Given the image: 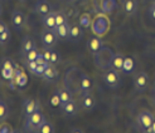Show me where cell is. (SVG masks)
<instances>
[{
    "instance_id": "1",
    "label": "cell",
    "mask_w": 155,
    "mask_h": 133,
    "mask_svg": "<svg viewBox=\"0 0 155 133\" xmlns=\"http://www.w3.org/2000/svg\"><path fill=\"white\" fill-rule=\"evenodd\" d=\"M83 73L82 70L77 67L69 68L64 74V88H67L72 94L80 93V85H81V78Z\"/></svg>"
},
{
    "instance_id": "2",
    "label": "cell",
    "mask_w": 155,
    "mask_h": 133,
    "mask_svg": "<svg viewBox=\"0 0 155 133\" xmlns=\"http://www.w3.org/2000/svg\"><path fill=\"white\" fill-rule=\"evenodd\" d=\"M114 50L108 46H102L97 53H95V64L97 68L106 70L108 68H111V60L114 58Z\"/></svg>"
},
{
    "instance_id": "3",
    "label": "cell",
    "mask_w": 155,
    "mask_h": 133,
    "mask_svg": "<svg viewBox=\"0 0 155 133\" xmlns=\"http://www.w3.org/2000/svg\"><path fill=\"white\" fill-rule=\"evenodd\" d=\"M45 121V117L41 112V109H38L34 113L30 116L25 117V124H24V129L27 132H37V129L42 126V123Z\"/></svg>"
},
{
    "instance_id": "4",
    "label": "cell",
    "mask_w": 155,
    "mask_h": 133,
    "mask_svg": "<svg viewBox=\"0 0 155 133\" xmlns=\"http://www.w3.org/2000/svg\"><path fill=\"white\" fill-rule=\"evenodd\" d=\"M104 82L106 83L107 87L110 88H117L121 83V78L119 74V70H116L114 68L106 69V72L104 73Z\"/></svg>"
},
{
    "instance_id": "5",
    "label": "cell",
    "mask_w": 155,
    "mask_h": 133,
    "mask_svg": "<svg viewBox=\"0 0 155 133\" xmlns=\"http://www.w3.org/2000/svg\"><path fill=\"white\" fill-rule=\"evenodd\" d=\"M154 121H155V116L150 111H141V112H139V114L136 117L137 126H139V128L143 129V131L148 129L153 124Z\"/></svg>"
},
{
    "instance_id": "6",
    "label": "cell",
    "mask_w": 155,
    "mask_h": 133,
    "mask_svg": "<svg viewBox=\"0 0 155 133\" xmlns=\"http://www.w3.org/2000/svg\"><path fill=\"white\" fill-rule=\"evenodd\" d=\"M41 40L43 43L44 48H53V46H56V44L58 42V35L56 34L54 30L45 29V30H43V32H42Z\"/></svg>"
},
{
    "instance_id": "7",
    "label": "cell",
    "mask_w": 155,
    "mask_h": 133,
    "mask_svg": "<svg viewBox=\"0 0 155 133\" xmlns=\"http://www.w3.org/2000/svg\"><path fill=\"white\" fill-rule=\"evenodd\" d=\"M134 87L137 92L143 93L149 87V75L145 72H139L134 78Z\"/></svg>"
},
{
    "instance_id": "8",
    "label": "cell",
    "mask_w": 155,
    "mask_h": 133,
    "mask_svg": "<svg viewBox=\"0 0 155 133\" xmlns=\"http://www.w3.org/2000/svg\"><path fill=\"white\" fill-rule=\"evenodd\" d=\"M27 24L25 14L20 10H14L12 13V25L15 30H21Z\"/></svg>"
},
{
    "instance_id": "9",
    "label": "cell",
    "mask_w": 155,
    "mask_h": 133,
    "mask_svg": "<svg viewBox=\"0 0 155 133\" xmlns=\"http://www.w3.org/2000/svg\"><path fill=\"white\" fill-rule=\"evenodd\" d=\"M61 108H62V111H63L64 116H67V117H74V116H77V113H78V109H80L78 103H77L74 99H71L69 102H67V103L62 104Z\"/></svg>"
},
{
    "instance_id": "10",
    "label": "cell",
    "mask_w": 155,
    "mask_h": 133,
    "mask_svg": "<svg viewBox=\"0 0 155 133\" xmlns=\"http://www.w3.org/2000/svg\"><path fill=\"white\" fill-rule=\"evenodd\" d=\"M38 109H41L38 100H34L32 98H25L24 102H23V112H24V116H30L32 113H34Z\"/></svg>"
},
{
    "instance_id": "11",
    "label": "cell",
    "mask_w": 155,
    "mask_h": 133,
    "mask_svg": "<svg viewBox=\"0 0 155 133\" xmlns=\"http://www.w3.org/2000/svg\"><path fill=\"white\" fill-rule=\"evenodd\" d=\"M34 10L38 15L44 17V15H47L52 11V8H51V4L48 3V0H38V2L35 3Z\"/></svg>"
},
{
    "instance_id": "12",
    "label": "cell",
    "mask_w": 155,
    "mask_h": 133,
    "mask_svg": "<svg viewBox=\"0 0 155 133\" xmlns=\"http://www.w3.org/2000/svg\"><path fill=\"white\" fill-rule=\"evenodd\" d=\"M96 106V99L95 97L91 94V93H82V98H81V107L83 109H87V111H90V109H94Z\"/></svg>"
},
{
    "instance_id": "13",
    "label": "cell",
    "mask_w": 155,
    "mask_h": 133,
    "mask_svg": "<svg viewBox=\"0 0 155 133\" xmlns=\"http://www.w3.org/2000/svg\"><path fill=\"white\" fill-rule=\"evenodd\" d=\"M42 78L44 81H48V82H54L58 78V70L56 69L54 64H48L47 67H45Z\"/></svg>"
},
{
    "instance_id": "14",
    "label": "cell",
    "mask_w": 155,
    "mask_h": 133,
    "mask_svg": "<svg viewBox=\"0 0 155 133\" xmlns=\"http://www.w3.org/2000/svg\"><path fill=\"white\" fill-rule=\"evenodd\" d=\"M42 23L45 27V29H51V30H56L57 28V23H56V11H51L49 14L42 17Z\"/></svg>"
},
{
    "instance_id": "15",
    "label": "cell",
    "mask_w": 155,
    "mask_h": 133,
    "mask_svg": "<svg viewBox=\"0 0 155 133\" xmlns=\"http://www.w3.org/2000/svg\"><path fill=\"white\" fill-rule=\"evenodd\" d=\"M34 48H37V46H35L34 39L32 36L27 35V36L23 38V40H21V54H23V55L25 57L27 53H29L30 50L34 49Z\"/></svg>"
},
{
    "instance_id": "16",
    "label": "cell",
    "mask_w": 155,
    "mask_h": 133,
    "mask_svg": "<svg viewBox=\"0 0 155 133\" xmlns=\"http://www.w3.org/2000/svg\"><path fill=\"white\" fill-rule=\"evenodd\" d=\"M137 0H122V8L126 15H134L137 11Z\"/></svg>"
},
{
    "instance_id": "17",
    "label": "cell",
    "mask_w": 155,
    "mask_h": 133,
    "mask_svg": "<svg viewBox=\"0 0 155 133\" xmlns=\"http://www.w3.org/2000/svg\"><path fill=\"white\" fill-rule=\"evenodd\" d=\"M83 30L80 24H72L69 27V39L73 42H78L80 39H82Z\"/></svg>"
},
{
    "instance_id": "18",
    "label": "cell",
    "mask_w": 155,
    "mask_h": 133,
    "mask_svg": "<svg viewBox=\"0 0 155 133\" xmlns=\"http://www.w3.org/2000/svg\"><path fill=\"white\" fill-rule=\"evenodd\" d=\"M102 46H104V43H102V40H101L100 38L92 36V38L88 39V49H90V52H91L92 54L97 53L100 49L102 48Z\"/></svg>"
},
{
    "instance_id": "19",
    "label": "cell",
    "mask_w": 155,
    "mask_h": 133,
    "mask_svg": "<svg viewBox=\"0 0 155 133\" xmlns=\"http://www.w3.org/2000/svg\"><path fill=\"white\" fill-rule=\"evenodd\" d=\"M91 89H92V79H91L88 75L83 74L82 78H81L80 90H81V93H88Z\"/></svg>"
},
{
    "instance_id": "20",
    "label": "cell",
    "mask_w": 155,
    "mask_h": 133,
    "mask_svg": "<svg viewBox=\"0 0 155 133\" xmlns=\"http://www.w3.org/2000/svg\"><path fill=\"white\" fill-rule=\"evenodd\" d=\"M124 62H125V57L122 54H114V58L111 60V68L116 70H122Z\"/></svg>"
},
{
    "instance_id": "21",
    "label": "cell",
    "mask_w": 155,
    "mask_h": 133,
    "mask_svg": "<svg viewBox=\"0 0 155 133\" xmlns=\"http://www.w3.org/2000/svg\"><path fill=\"white\" fill-rule=\"evenodd\" d=\"M54 32H56V34L61 39H69V25L67 23H64V24H62V25H58Z\"/></svg>"
},
{
    "instance_id": "22",
    "label": "cell",
    "mask_w": 155,
    "mask_h": 133,
    "mask_svg": "<svg viewBox=\"0 0 155 133\" xmlns=\"http://www.w3.org/2000/svg\"><path fill=\"white\" fill-rule=\"evenodd\" d=\"M58 94H59V98H61V106L67 103L72 99V93L69 92L67 88H62L58 90Z\"/></svg>"
},
{
    "instance_id": "23",
    "label": "cell",
    "mask_w": 155,
    "mask_h": 133,
    "mask_svg": "<svg viewBox=\"0 0 155 133\" xmlns=\"http://www.w3.org/2000/svg\"><path fill=\"white\" fill-rule=\"evenodd\" d=\"M54 127H53V124L52 123H49L48 121H44L43 123H42V126L37 129V132L38 133H54Z\"/></svg>"
},
{
    "instance_id": "24",
    "label": "cell",
    "mask_w": 155,
    "mask_h": 133,
    "mask_svg": "<svg viewBox=\"0 0 155 133\" xmlns=\"http://www.w3.org/2000/svg\"><path fill=\"white\" fill-rule=\"evenodd\" d=\"M9 117V108L4 100H0V122H4Z\"/></svg>"
},
{
    "instance_id": "25",
    "label": "cell",
    "mask_w": 155,
    "mask_h": 133,
    "mask_svg": "<svg viewBox=\"0 0 155 133\" xmlns=\"http://www.w3.org/2000/svg\"><path fill=\"white\" fill-rule=\"evenodd\" d=\"M133 69H134V60L131 59V58H125V62H124V67H122V72L130 73Z\"/></svg>"
},
{
    "instance_id": "26",
    "label": "cell",
    "mask_w": 155,
    "mask_h": 133,
    "mask_svg": "<svg viewBox=\"0 0 155 133\" xmlns=\"http://www.w3.org/2000/svg\"><path fill=\"white\" fill-rule=\"evenodd\" d=\"M80 25L83 29H87V28L91 27V19H90V15L88 14L81 15V18H80Z\"/></svg>"
},
{
    "instance_id": "27",
    "label": "cell",
    "mask_w": 155,
    "mask_h": 133,
    "mask_svg": "<svg viewBox=\"0 0 155 133\" xmlns=\"http://www.w3.org/2000/svg\"><path fill=\"white\" fill-rule=\"evenodd\" d=\"M56 23H57V27L67 23V17L64 11H56Z\"/></svg>"
},
{
    "instance_id": "28",
    "label": "cell",
    "mask_w": 155,
    "mask_h": 133,
    "mask_svg": "<svg viewBox=\"0 0 155 133\" xmlns=\"http://www.w3.org/2000/svg\"><path fill=\"white\" fill-rule=\"evenodd\" d=\"M49 103L53 108H56V107H61V98H59V94H58V92L56 93V94H53L51 100H49Z\"/></svg>"
},
{
    "instance_id": "29",
    "label": "cell",
    "mask_w": 155,
    "mask_h": 133,
    "mask_svg": "<svg viewBox=\"0 0 155 133\" xmlns=\"http://www.w3.org/2000/svg\"><path fill=\"white\" fill-rule=\"evenodd\" d=\"M38 54H39V52H38V49H37V48L32 49V50H30L29 53H27V55H25L27 62H30V60H37Z\"/></svg>"
},
{
    "instance_id": "30",
    "label": "cell",
    "mask_w": 155,
    "mask_h": 133,
    "mask_svg": "<svg viewBox=\"0 0 155 133\" xmlns=\"http://www.w3.org/2000/svg\"><path fill=\"white\" fill-rule=\"evenodd\" d=\"M9 38H10V30L8 28L5 32H3L0 34V44H5L8 40H9Z\"/></svg>"
},
{
    "instance_id": "31",
    "label": "cell",
    "mask_w": 155,
    "mask_h": 133,
    "mask_svg": "<svg viewBox=\"0 0 155 133\" xmlns=\"http://www.w3.org/2000/svg\"><path fill=\"white\" fill-rule=\"evenodd\" d=\"M64 14H66V17L67 18H74L76 17V14H77V9L73 6H67V9L64 10Z\"/></svg>"
},
{
    "instance_id": "32",
    "label": "cell",
    "mask_w": 155,
    "mask_h": 133,
    "mask_svg": "<svg viewBox=\"0 0 155 133\" xmlns=\"http://www.w3.org/2000/svg\"><path fill=\"white\" fill-rule=\"evenodd\" d=\"M48 65V64H47ZM47 65H44V64H38L37 65V68L34 69V72H33V74L34 75H37V77H42L43 75V73H44V69H45V67Z\"/></svg>"
},
{
    "instance_id": "33",
    "label": "cell",
    "mask_w": 155,
    "mask_h": 133,
    "mask_svg": "<svg viewBox=\"0 0 155 133\" xmlns=\"http://www.w3.org/2000/svg\"><path fill=\"white\" fill-rule=\"evenodd\" d=\"M13 132H14V129L8 123H2L0 124V133H13Z\"/></svg>"
},
{
    "instance_id": "34",
    "label": "cell",
    "mask_w": 155,
    "mask_h": 133,
    "mask_svg": "<svg viewBox=\"0 0 155 133\" xmlns=\"http://www.w3.org/2000/svg\"><path fill=\"white\" fill-rule=\"evenodd\" d=\"M37 63L38 64H44V65H47L48 63H47V60H45V58H44V55H43V53H39L38 54V57H37Z\"/></svg>"
},
{
    "instance_id": "35",
    "label": "cell",
    "mask_w": 155,
    "mask_h": 133,
    "mask_svg": "<svg viewBox=\"0 0 155 133\" xmlns=\"http://www.w3.org/2000/svg\"><path fill=\"white\" fill-rule=\"evenodd\" d=\"M58 59H59L58 54L52 49V54H51V64H54V65H56V64H57V62H58Z\"/></svg>"
},
{
    "instance_id": "36",
    "label": "cell",
    "mask_w": 155,
    "mask_h": 133,
    "mask_svg": "<svg viewBox=\"0 0 155 133\" xmlns=\"http://www.w3.org/2000/svg\"><path fill=\"white\" fill-rule=\"evenodd\" d=\"M27 65H28V69L30 70V72H34V69L37 68V65H38V63L35 60H30V62H27Z\"/></svg>"
},
{
    "instance_id": "37",
    "label": "cell",
    "mask_w": 155,
    "mask_h": 133,
    "mask_svg": "<svg viewBox=\"0 0 155 133\" xmlns=\"http://www.w3.org/2000/svg\"><path fill=\"white\" fill-rule=\"evenodd\" d=\"M148 13H149V17H150L153 20H155V8L150 6V8H149V10H148Z\"/></svg>"
},
{
    "instance_id": "38",
    "label": "cell",
    "mask_w": 155,
    "mask_h": 133,
    "mask_svg": "<svg viewBox=\"0 0 155 133\" xmlns=\"http://www.w3.org/2000/svg\"><path fill=\"white\" fill-rule=\"evenodd\" d=\"M8 29V25L5 24V23H3V21H0V34H2L3 32H5V30Z\"/></svg>"
},
{
    "instance_id": "39",
    "label": "cell",
    "mask_w": 155,
    "mask_h": 133,
    "mask_svg": "<svg viewBox=\"0 0 155 133\" xmlns=\"http://www.w3.org/2000/svg\"><path fill=\"white\" fill-rule=\"evenodd\" d=\"M145 132H148V133H155V121L153 122V124H151V126H150L148 129H146Z\"/></svg>"
},
{
    "instance_id": "40",
    "label": "cell",
    "mask_w": 155,
    "mask_h": 133,
    "mask_svg": "<svg viewBox=\"0 0 155 133\" xmlns=\"http://www.w3.org/2000/svg\"><path fill=\"white\" fill-rule=\"evenodd\" d=\"M73 132H78V133H83V131H82V129H78V128H74V129H71V133H73Z\"/></svg>"
},
{
    "instance_id": "41",
    "label": "cell",
    "mask_w": 155,
    "mask_h": 133,
    "mask_svg": "<svg viewBox=\"0 0 155 133\" xmlns=\"http://www.w3.org/2000/svg\"><path fill=\"white\" fill-rule=\"evenodd\" d=\"M3 79H4V78H3V75H2V73H0V87H2V85H3Z\"/></svg>"
},
{
    "instance_id": "42",
    "label": "cell",
    "mask_w": 155,
    "mask_h": 133,
    "mask_svg": "<svg viewBox=\"0 0 155 133\" xmlns=\"http://www.w3.org/2000/svg\"><path fill=\"white\" fill-rule=\"evenodd\" d=\"M3 14V6H2V2H0V15Z\"/></svg>"
},
{
    "instance_id": "43",
    "label": "cell",
    "mask_w": 155,
    "mask_h": 133,
    "mask_svg": "<svg viewBox=\"0 0 155 133\" xmlns=\"http://www.w3.org/2000/svg\"><path fill=\"white\" fill-rule=\"evenodd\" d=\"M150 6H153V8H155V0H153V2H151V5Z\"/></svg>"
},
{
    "instance_id": "44",
    "label": "cell",
    "mask_w": 155,
    "mask_h": 133,
    "mask_svg": "<svg viewBox=\"0 0 155 133\" xmlns=\"http://www.w3.org/2000/svg\"><path fill=\"white\" fill-rule=\"evenodd\" d=\"M2 3H5V2H9V0H0Z\"/></svg>"
},
{
    "instance_id": "45",
    "label": "cell",
    "mask_w": 155,
    "mask_h": 133,
    "mask_svg": "<svg viewBox=\"0 0 155 133\" xmlns=\"http://www.w3.org/2000/svg\"><path fill=\"white\" fill-rule=\"evenodd\" d=\"M20 2H24V0H20Z\"/></svg>"
}]
</instances>
